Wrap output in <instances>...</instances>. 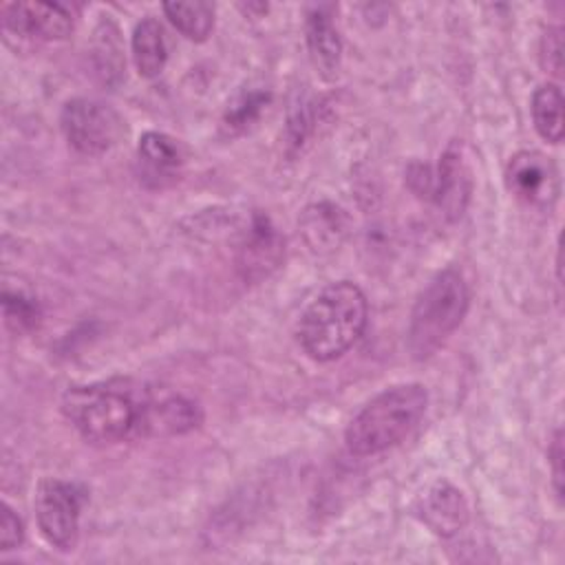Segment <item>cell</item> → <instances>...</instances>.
Returning a JSON list of instances; mask_svg holds the SVG:
<instances>
[{
    "instance_id": "cell-1",
    "label": "cell",
    "mask_w": 565,
    "mask_h": 565,
    "mask_svg": "<svg viewBox=\"0 0 565 565\" xmlns=\"http://www.w3.org/2000/svg\"><path fill=\"white\" fill-rule=\"evenodd\" d=\"M369 302L351 280L327 285L298 320V342L316 362H331L344 355L364 333Z\"/></svg>"
},
{
    "instance_id": "cell-2",
    "label": "cell",
    "mask_w": 565,
    "mask_h": 565,
    "mask_svg": "<svg viewBox=\"0 0 565 565\" xmlns=\"http://www.w3.org/2000/svg\"><path fill=\"white\" fill-rule=\"evenodd\" d=\"M428 393L422 384H395L366 402L349 422L344 441L349 452L369 457L399 444L424 417Z\"/></svg>"
},
{
    "instance_id": "cell-3",
    "label": "cell",
    "mask_w": 565,
    "mask_h": 565,
    "mask_svg": "<svg viewBox=\"0 0 565 565\" xmlns=\"http://www.w3.org/2000/svg\"><path fill=\"white\" fill-rule=\"evenodd\" d=\"M470 294L459 269L446 267L428 287L419 294L408 322V351L415 360H428L435 355L455 329L461 324L468 311Z\"/></svg>"
},
{
    "instance_id": "cell-4",
    "label": "cell",
    "mask_w": 565,
    "mask_h": 565,
    "mask_svg": "<svg viewBox=\"0 0 565 565\" xmlns=\"http://www.w3.org/2000/svg\"><path fill=\"white\" fill-rule=\"evenodd\" d=\"M62 411L86 441L115 444L137 428L139 399L110 384H90L68 388Z\"/></svg>"
},
{
    "instance_id": "cell-5",
    "label": "cell",
    "mask_w": 565,
    "mask_h": 565,
    "mask_svg": "<svg viewBox=\"0 0 565 565\" xmlns=\"http://www.w3.org/2000/svg\"><path fill=\"white\" fill-rule=\"evenodd\" d=\"M84 501L86 492L77 483L62 479H44L40 483L35 494V519L49 545L62 552L75 547Z\"/></svg>"
},
{
    "instance_id": "cell-6",
    "label": "cell",
    "mask_w": 565,
    "mask_h": 565,
    "mask_svg": "<svg viewBox=\"0 0 565 565\" xmlns=\"http://www.w3.org/2000/svg\"><path fill=\"white\" fill-rule=\"evenodd\" d=\"M60 126L68 146L88 157L110 150L124 132L121 117L108 104L86 97H75L64 104Z\"/></svg>"
},
{
    "instance_id": "cell-7",
    "label": "cell",
    "mask_w": 565,
    "mask_h": 565,
    "mask_svg": "<svg viewBox=\"0 0 565 565\" xmlns=\"http://www.w3.org/2000/svg\"><path fill=\"white\" fill-rule=\"evenodd\" d=\"M508 183L514 196L530 207L550 210L558 196L556 166L536 150H521L510 159Z\"/></svg>"
},
{
    "instance_id": "cell-8",
    "label": "cell",
    "mask_w": 565,
    "mask_h": 565,
    "mask_svg": "<svg viewBox=\"0 0 565 565\" xmlns=\"http://www.w3.org/2000/svg\"><path fill=\"white\" fill-rule=\"evenodd\" d=\"M2 26L20 38L49 42L64 40L73 31V18L62 4L11 2L2 7Z\"/></svg>"
},
{
    "instance_id": "cell-9",
    "label": "cell",
    "mask_w": 565,
    "mask_h": 565,
    "mask_svg": "<svg viewBox=\"0 0 565 565\" xmlns=\"http://www.w3.org/2000/svg\"><path fill=\"white\" fill-rule=\"evenodd\" d=\"M201 419L203 415L199 404L183 395H148L139 402V417L135 430L146 437H174L194 430Z\"/></svg>"
},
{
    "instance_id": "cell-10",
    "label": "cell",
    "mask_w": 565,
    "mask_h": 565,
    "mask_svg": "<svg viewBox=\"0 0 565 565\" xmlns=\"http://www.w3.org/2000/svg\"><path fill=\"white\" fill-rule=\"evenodd\" d=\"M472 192V177L461 150L448 146L439 157V163L430 168V188L428 196L448 221H455L463 214Z\"/></svg>"
},
{
    "instance_id": "cell-11",
    "label": "cell",
    "mask_w": 565,
    "mask_h": 565,
    "mask_svg": "<svg viewBox=\"0 0 565 565\" xmlns=\"http://www.w3.org/2000/svg\"><path fill=\"white\" fill-rule=\"evenodd\" d=\"M282 254H285L282 236L276 232V227L269 223L267 216L256 214L247 230L245 241L238 247L236 267L247 282H256L269 276L280 265Z\"/></svg>"
},
{
    "instance_id": "cell-12",
    "label": "cell",
    "mask_w": 565,
    "mask_h": 565,
    "mask_svg": "<svg viewBox=\"0 0 565 565\" xmlns=\"http://www.w3.org/2000/svg\"><path fill=\"white\" fill-rule=\"evenodd\" d=\"M422 519L439 536H452L468 523V503L448 481L433 483L422 497Z\"/></svg>"
},
{
    "instance_id": "cell-13",
    "label": "cell",
    "mask_w": 565,
    "mask_h": 565,
    "mask_svg": "<svg viewBox=\"0 0 565 565\" xmlns=\"http://www.w3.org/2000/svg\"><path fill=\"white\" fill-rule=\"evenodd\" d=\"M307 46L313 66L322 77H333L340 68L342 40L331 20L329 7H313L307 13Z\"/></svg>"
},
{
    "instance_id": "cell-14",
    "label": "cell",
    "mask_w": 565,
    "mask_h": 565,
    "mask_svg": "<svg viewBox=\"0 0 565 565\" xmlns=\"http://www.w3.org/2000/svg\"><path fill=\"white\" fill-rule=\"evenodd\" d=\"M300 232L313 252H331L347 234V216L333 203H316L305 210Z\"/></svg>"
},
{
    "instance_id": "cell-15",
    "label": "cell",
    "mask_w": 565,
    "mask_h": 565,
    "mask_svg": "<svg viewBox=\"0 0 565 565\" xmlns=\"http://www.w3.org/2000/svg\"><path fill=\"white\" fill-rule=\"evenodd\" d=\"M130 49H132V62L141 77L152 79L163 71L168 60V46H166L163 29L154 18H143L135 24Z\"/></svg>"
},
{
    "instance_id": "cell-16",
    "label": "cell",
    "mask_w": 565,
    "mask_h": 565,
    "mask_svg": "<svg viewBox=\"0 0 565 565\" xmlns=\"http://www.w3.org/2000/svg\"><path fill=\"white\" fill-rule=\"evenodd\" d=\"M532 110V121L536 132L550 141V143H561L565 124H563V93L558 84H541L530 102Z\"/></svg>"
},
{
    "instance_id": "cell-17",
    "label": "cell",
    "mask_w": 565,
    "mask_h": 565,
    "mask_svg": "<svg viewBox=\"0 0 565 565\" xmlns=\"http://www.w3.org/2000/svg\"><path fill=\"white\" fill-rule=\"evenodd\" d=\"M137 157L143 161L146 170L157 179L174 177L183 157L177 141L163 132H143L137 143Z\"/></svg>"
},
{
    "instance_id": "cell-18",
    "label": "cell",
    "mask_w": 565,
    "mask_h": 565,
    "mask_svg": "<svg viewBox=\"0 0 565 565\" xmlns=\"http://www.w3.org/2000/svg\"><path fill=\"white\" fill-rule=\"evenodd\" d=\"M166 18L188 40L203 42L214 29V7L210 2H166Z\"/></svg>"
},
{
    "instance_id": "cell-19",
    "label": "cell",
    "mask_w": 565,
    "mask_h": 565,
    "mask_svg": "<svg viewBox=\"0 0 565 565\" xmlns=\"http://www.w3.org/2000/svg\"><path fill=\"white\" fill-rule=\"evenodd\" d=\"M271 102V93L263 90V88H245L241 90L225 108L223 113V130L227 135H241L245 130H249L263 115V110L267 108V104Z\"/></svg>"
},
{
    "instance_id": "cell-20",
    "label": "cell",
    "mask_w": 565,
    "mask_h": 565,
    "mask_svg": "<svg viewBox=\"0 0 565 565\" xmlns=\"http://www.w3.org/2000/svg\"><path fill=\"white\" fill-rule=\"evenodd\" d=\"M2 309H4V322L15 331V333H26L33 331L40 324V307L33 298L24 296L22 291H4L2 296Z\"/></svg>"
},
{
    "instance_id": "cell-21",
    "label": "cell",
    "mask_w": 565,
    "mask_h": 565,
    "mask_svg": "<svg viewBox=\"0 0 565 565\" xmlns=\"http://www.w3.org/2000/svg\"><path fill=\"white\" fill-rule=\"evenodd\" d=\"M561 26H550L541 40V64L547 73L561 75L563 68V35Z\"/></svg>"
},
{
    "instance_id": "cell-22",
    "label": "cell",
    "mask_w": 565,
    "mask_h": 565,
    "mask_svg": "<svg viewBox=\"0 0 565 565\" xmlns=\"http://www.w3.org/2000/svg\"><path fill=\"white\" fill-rule=\"evenodd\" d=\"M24 539V527L20 516L7 505L2 503V516H0V547L4 552L18 547Z\"/></svg>"
},
{
    "instance_id": "cell-23",
    "label": "cell",
    "mask_w": 565,
    "mask_h": 565,
    "mask_svg": "<svg viewBox=\"0 0 565 565\" xmlns=\"http://www.w3.org/2000/svg\"><path fill=\"white\" fill-rule=\"evenodd\" d=\"M547 461L552 468V483H554V492L561 499L563 497V433L561 428L554 430L550 448H547Z\"/></svg>"
}]
</instances>
